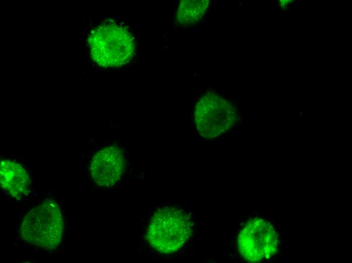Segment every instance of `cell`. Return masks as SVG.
I'll list each match as a JSON object with an SVG mask.
<instances>
[{
    "mask_svg": "<svg viewBox=\"0 0 352 263\" xmlns=\"http://www.w3.org/2000/svg\"><path fill=\"white\" fill-rule=\"evenodd\" d=\"M192 223L184 211L173 207L158 210L149 224L146 239L157 251L168 254L177 251L190 237Z\"/></svg>",
    "mask_w": 352,
    "mask_h": 263,
    "instance_id": "obj_2",
    "label": "cell"
},
{
    "mask_svg": "<svg viewBox=\"0 0 352 263\" xmlns=\"http://www.w3.org/2000/svg\"><path fill=\"white\" fill-rule=\"evenodd\" d=\"M1 186L10 195L20 199L27 195L30 177L20 164L10 160H3L0 164Z\"/></svg>",
    "mask_w": 352,
    "mask_h": 263,
    "instance_id": "obj_6",
    "label": "cell"
},
{
    "mask_svg": "<svg viewBox=\"0 0 352 263\" xmlns=\"http://www.w3.org/2000/svg\"><path fill=\"white\" fill-rule=\"evenodd\" d=\"M63 230V218L58 204L46 200L24 217L20 234L25 241L50 250L60 244Z\"/></svg>",
    "mask_w": 352,
    "mask_h": 263,
    "instance_id": "obj_3",
    "label": "cell"
},
{
    "mask_svg": "<svg viewBox=\"0 0 352 263\" xmlns=\"http://www.w3.org/2000/svg\"><path fill=\"white\" fill-rule=\"evenodd\" d=\"M124 169L121 150L116 146L105 147L93 157L90 171L97 185L105 188L113 186L120 178Z\"/></svg>",
    "mask_w": 352,
    "mask_h": 263,
    "instance_id": "obj_5",
    "label": "cell"
},
{
    "mask_svg": "<svg viewBox=\"0 0 352 263\" xmlns=\"http://www.w3.org/2000/svg\"><path fill=\"white\" fill-rule=\"evenodd\" d=\"M277 233L269 222L252 218L244 225L238 238V247L242 256L247 261L256 262L272 257L277 251Z\"/></svg>",
    "mask_w": 352,
    "mask_h": 263,
    "instance_id": "obj_4",
    "label": "cell"
},
{
    "mask_svg": "<svg viewBox=\"0 0 352 263\" xmlns=\"http://www.w3.org/2000/svg\"><path fill=\"white\" fill-rule=\"evenodd\" d=\"M210 2L209 0L181 1L177 12L178 24L190 25L199 21L206 12Z\"/></svg>",
    "mask_w": 352,
    "mask_h": 263,
    "instance_id": "obj_7",
    "label": "cell"
},
{
    "mask_svg": "<svg viewBox=\"0 0 352 263\" xmlns=\"http://www.w3.org/2000/svg\"><path fill=\"white\" fill-rule=\"evenodd\" d=\"M91 57L98 66L114 68L127 63L136 50L134 37L125 26L107 20L94 27L89 35Z\"/></svg>",
    "mask_w": 352,
    "mask_h": 263,
    "instance_id": "obj_1",
    "label": "cell"
}]
</instances>
